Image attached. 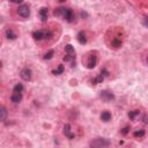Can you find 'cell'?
Instances as JSON below:
<instances>
[{
    "label": "cell",
    "mask_w": 148,
    "mask_h": 148,
    "mask_svg": "<svg viewBox=\"0 0 148 148\" xmlns=\"http://www.w3.org/2000/svg\"><path fill=\"white\" fill-rule=\"evenodd\" d=\"M54 16H62L64 20L68 21V22H72L73 21V12L71 8H67V7H59V8H56L54 12H53Z\"/></svg>",
    "instance_id": "obj_1"
},
{
    "label": "cell",
    "mask_w": 148,
    "mask_h": 148,
    "mask_svg": "<svg viewBox=\"0 0 148 148\" xmlns=\"http://www.w3.org/2000/svg\"><path fill=\"white\" fill-rule=\"evenodd\" d=\"M111 145L110 140L108 139H104V138H98V139H95L93 141L89 142V146L90 147H95V148H103V147H109Z\"/></svg>",
    "instance_id": "obj_2"
},
{
    "label": "cell",
    "mask_w": 148,
    "mask_h": 148,
    "mask_svg": "<svg viewBox=\"0 0 148 148\" xmlns=\"http://www.w3.org/2000/svg\"><path fill=\"white\" fill-rule=\"evenodd\" d=\"M33 37L36 40V41H41L43 38H50L52 37V33L51 31H43V30H38V31H35L33 34Z\"/></svg>",
    "instance_id": "obj_3"
},
{
    "label": "cell",
    "mask_w": 148,
    "mask_h": 148,
    "mask_svg": "<svg viewBox=\"0 0 148 148\" xmlns=\"http://www.w3.org/2000/svg\"><path fill=\"white\" fill-rule=\"evenodd\" d=\"M17 13L21 17L27 19V17H29V15H30V8H29L28 5H21L17 8Z\"/></svg>",
    "instance_id": "obj_4"
},
{
    "label": "cell",
    "mask_w": 148,
    "mask_h": 148,
    "mask_svg": "<svg viewBox=\"0 0 148 148\" xmlns=\"http://www.w3.org/2000/svg\"><path fill=\"white\" fill-rule=\"evenodd\" d=\"M97 64V56L95 53H92L89 57H88V62H87V68L88 70H92L96 66Z\"/></svg>",
    "instance_id": "obj_5"
},
{
    "label": "cell",
    "mask_w": 148,
    "mask_h": 148,
    "mask_svg": "<svg viewBox=\"0 0 148 148\" xmlns=\"http://www.w3.org/2000/svg\"><path fill=\"white\" fill-rule=\"evenodd\" d=\"M20 76L24 81H30L31 80V76H33V72H31L30 68H23L20 72Z\"/></svg>",
    "instance_id": "obj_6"
},
{
    "label": "cell",
    "mask_w": 148,
    "mask_h": 148,
    "mask_svg": "<svg viewBox=\"0 0 148 148\" xmlns=\"http://www.w3.org/2000/svg\"><path fill=\"white\" fill-rule=\"evenodd\" d=\"M100 96L105 102H110V101H113L115 100V95L111 92H109V90H102L101 94H100Z\"/></svg>",
    "instance_id": "obj_7"
},
{
    "label": "cell",
    "mask_w": 148,
    "mask_h": 148,
    "mask_svg": "<svg viewBox=\"0 0 148 148\" xmlns=\"http://www.w3.org/2000/svg\"><path fill=\"white\" fill-rule=\"evenodd\" d=\"M108 75H109L108 71H106V70H103V71L101 72V74H100L97 78L93 79L92 83H93V84H98V83H102V81L104 80V76H108Z\"/></svg>",
    "instance_id": "obj_8"
},
{
    "label": "cell",
    "mask_w": 148,
    "mask_h": 148,
    "mask_svg": "<svg viewBox=\"0 0 148 148\" xmlns=\"http://www.w3.org/2000/svg\"><path fill=\"white\" fill-rule=\"evenodd\" d=\"M22 97H23L22 93H15V92H13V94L11 96V101L16 104V103H20L22 101Z\"/></svg>",
    "instance_id": "obj_9"
},
{
    "label": "cell",
    "mask_w": 148,
    "mask_h": 148,
    "mask_svg": "<svg viewBox=\"0 0 148 148\" xmlns=\"http://www.w3.org/2000/svg\"><path fill=\"white\" fill-rule=\"evenodd\" d=\"M64 134L65 137H67L68 139H74V134L71 132V125L70 124H66L64 126Z\"/></svg>",
    "instance_id": "obj_10"
},
{
    "label": "cell",
    "mask_w": 148,
    "mask_h": 148,
    "mask_svg": "<svg viewBox=\"0 0 148 148\" xmlns=\"http://www.w3.org/2000/svg\"><path fill=\"white\" fill-rule=\"evenodd\" d=\"M76 38H78V42H79L80 44H82V45L87 43V37H86V34H84L83 31H80V33L78 34V37H76Z\"/></svg>",
    "instance_id": "obj_11"
},
{
    "label": "cell",
    "mask_w": 148,
    "mask_h": 148,
    "mask_svg": "<svg viewBox=\"0 0 148 148\" xmlns=\"http://www.w3.org/2000/svg\"><path fill=\"white\" fill-rule=\"evenodd\" d=\"M111 119V113L109 112V111H103L102 113H101V121H103V122H109Z\"/></svg>",
    "instance_id": "obj_12"
},
{
    "label": "cell",
    "mask_w": 148,
    "mask_h": 148,
    "mask_svg": "<svg viewBox=\"0 0 148 148\" xmlns=\"http://www.w3.org/2000/svg\"><path fill=\"white\" fill-rule=\"evenodd\" d=\"M6 118H7L6 108H5V106H1V108H0V121H1V122H5Z\"/></svg>",
    "instance_id": "obj_13"
},
{
    "label": "cell",
    "mask_w": 148,
    "mask_h": 148,
    "mask_svg": "<svg viewBox=\"0 0 148 148\" xmlns=\"http://www.w3.org/2000/svg\"><path fill=\"white\" fill-rule=\"evenodd\" d=\"M40 14H41L42 22H45V21L48 20V8H45V7L41 8V11H40Z\"/></svg>",
    "instance_id": "obj_14"
},
{
    "label": "cell",
    "mask_w": 148,
    "mask_h": 148,
    "mask_svg": "<svg viewBox=\"0 0 148 148\" xmlns=\"http://www.w3.org/2000/svg\"><path fill=\"white\" fill-rule=\"evenodd\" d=\"M65 51H66L67 54H70V56H75V50H74V48H73L71 44L65 45Z\"/></svg>",
    "instance_id": "obj_15"
},
{
    "label": "cell",
    "mask_w": 148,
    "mask_h": 148,
    "mask_svg": "<svg viewBox=\"0 0 148 148\" xmlns=\"http://www.w3.org/2000/svg\"><path fill=\"white\" fill-rule=\"evenodd\" d=\"M6 37L8 40H15L16 38V35L14 34V31L12 30V29H7V30H6Z\"/></svg>",
    "instance_id": "obj_16"
},
{
    "label": "cell",
    "mask_w": 148,
    "mask_h": 148,
    "mask_svg": "<svg viewBox=\"0 0 148 148\" xmlns=\"http://www.w3.org/2000/svg\"><path fill=\"white\" fill-rule=\"evenodd\" d=\"M13 92H15V93H22V92H23V86H22L21 83L15 84L14 88H13Z\"/></svg>",
    "instance_id": "obj_17"
},
{
    "label": "cell",
    "mask_w": 148,
    "mask_h": 148,
    "mask_svg": "<svg viewBox=\"0 0 148 148\" xmlns=\"http://www.w3.org/2000/svg\"><path fill=\"white\" fill-rule=\"evenodd\" d=\"M64 72V66L63 65H59L58 66V68L57 70H54L53 72H52V74H54V75H59V74H62Z\"/></svg>",
    "instance_id": "obj_18"
},
{
    "label": "cell",
    "mask_w": 148,
    "mask_h": 148,
    "mask_svg": "<svg viewBox=\"0 0 148 148\" xmlns=\"http://www.w3.org/2000/svg\"><path fill=\"white\" fill-rule=\"evenodd\" d=\"M139 113H140V111H139V110H134V111H131V112H129V117L131 118L132 121H134V119H135V117H137Z\"/></svg>",
    "instance_id": "obj_19"
},
{
    "label": "cell",
    "mask_w": 148,
    "mask_h": 148,
    "mask_svg": "<svg viewBox=\"0 0 148 148\" xmlns=\"http://www.w3.org/2000/svg\"><path fill=\"white\" fill-rule=\"evenodd\" d=\"M133 135H134L135 138H142V137L145 135V130H139V131H135V132L133 133Z\"/></svg>",
    "instance_id": "obj_20"
},
{
    "label": "cell",
    "mask_w": 148,
    "mask_h": 148,
    "mask_svg": "<svg viewBox=\"0 0 148 148\" xmlns=\"http://www.w3.org/2000/svg\"><path fill=\"white\" fill-rule=\"evenodd\" d=\"M112 45H113L115 48H119V46L122 45V41L118 40V38H115V40L112 41Z\"/></svg>",
    "instance_id": "obj_21"
},
{
    "label": "cell",
    "mask_w": 148,
    "mask_h": 148,
    "mask_svg": "<svg viewBox=\"0 0 148 148\" xmlns=\"http://www.w3.org/2000/svg\"><path fill=\"white\" fill-rule=\"evenodd\" d=\"M53 53H54V51L53 50H51V51H49L45 56H44V59H48V60H49V59H51L52 57H53Z\"/></svg>",
    "instance_id": "obj_22"
},
{
    "label": "cell",
    "mask_w": 148,
    "mask_h": 148,
    "mask_svg": "<svg viewBox=\"0 0 148 148\" xmlns=\"http://www.w3.org/2000/svg\"><path fill=\"white\" fill-rule=\"evenodd\" d=\"M129 131H130V126H126V127H124V129H123L122 133H123V134H127V133H129Z\"/></svg>",
    "instance_id": "obj_23"
},
{
    "label": "cell",
    "mask_w": 148,
    "mask_h": 148,
    "mask_svg": "<svg viewBox=\"0 0 148 148\" xmlns=\"http://www.w3.org/2000/svg\"><path fill=\"white\" fill-rule=\"evenodd\" d=\"M142 24H143L146 28H148V17H145V19L142 20Z\"/></svg>",
    "instance_id": "obj_24"
},
{
    "label": "cell",
    "mask_w": 148,
    "mask_h": 148,
    "mask_svg": "<svg viewBox=\"0 0 148 148\" xmlns=\"http://www.w3.org/2000/svg\"><path fill=\"white\" fill-rule=\"evenodd\" d=\"M9 1L13 4H21V3H23V0H9Z\"/></svg>",
    "instance_id": "obj_25"
},
{
    "label": "cell",
    "mask_w": 148,
    "mask_h": 148,
    "mask_svg": "<svg viewBox=\"0 0 148 148\" xmlns=\"http://www.w3.org/2000/svg\"><path fill=\"white\" fill-rule=\"evenodd\" d=\"M58 1H60V3H64V1H65V0H58Z\"/></svg>",
    "instance_id": "obj_26"
},
{
    "label": "cell",
    "mask_w": 148,
    "mask_h": 148,
    "mask_svg": "<svg viewBox=\"0 0 148 148\" xmlns=\"http://www.w3.org/2000/svg\"><path fill=\"white\" fill-rule=\"evenodd\" d=\"M147 63H148V58H147Z\"/></svg>",
    "instance_id": "obj_27"
}]
</instances>
